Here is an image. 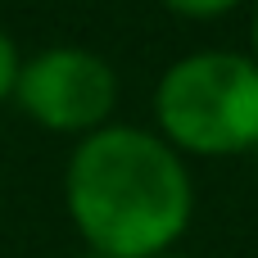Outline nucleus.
I'll return each instance as SVG.
<instances>
[{"instance_id":"39448f33","label":"nucleus","mask_w":258,"mask_h":258,"mask_svg":"<svg viewBox=\"0 0 258 258\" xmlns=\"http://www.w3.org/2000/svg\"><path fill=\"white\" fill-rule=\"evenodd\" d=\"M14 77H18V50H14V41L0 32V100L14 95Z\"/></svg>"},{"instance_id":"7ed1b4c3","label":"nucleus","mask_w":258,"mask_h":258,"mask_svg":"<svg viewBox=\"0 0 258 258\" xmlns=\"http://www.w3.org/2000/svg\"><path fill=\"white\" fill-rule=\"evenodd\" d=\"M14 100L27 118H36L50 132L91 136V132L109 127V113L118 104V73L109 68V59H100L91 50L54 45L27 63H18Z\"/></svg>"},{"instance_id":"423d86ee","label":"nucleus","mask_w":258,"mask_h":258,"mask_svg":"<svg viewBox=\"0 0 258 258\" xmlns=\"http://www.w3.org/2000/svg\"><path fill=\"white\" fill-rule=\"evenodd\" d=\"M254 50H258V9H254Z\"/></svg>"},{"instance_id":"20e7f679","label":"nucleus","mask_w":258,"mask_h":258,"mask_svg":"<svg viewBox=\"0 0 258 258\" xmlns=\"http://www.w3.org/2000/svg\"><path fill=\"white\" fill-rule=\"evenodd\" d=\"M172 14H181V18H218V14H227V9H236L240 0H163Z\"/></svg>"},{"instance_id":"6e6552de","label":"nucleus","mask_w":258,"mask_h":258,"mask_svg":"<svg viewBox=\"0 0 258 258\" xmlns=\"http://www.w3.org/2000/svg\"><path fill=\"white\" fill-rule=\"evenodd\" d=\"M159 258H186V254H159Z\"/></svg>"},{"instance_id":"f03ea898","label":"nucleus","mask_w":258,"mask_h":258,"mask_svg":"<svg viewBox=\"0 0 258 258\" xmlns=\"http://www.w3.org/2000/svg\"><path fill=\"white\" fill-rule=\"evenodd\" d=\"M154 113L177 154L227 159L258 150V59L236 50L177 59L154 91Z\"/></svg>"},{"instance_id":"0eeeda50","label":"nucleus","mask_w":258,"mask_h":258,"mask_svg":"<svg viewBox=\"0 0 258 258\" xmlns=\"http://www.w3.org/2000/svg\"><path fill=\"white\" fill-rule=\"evenodd\" d=\"M77 258H104V254H95V249H86V254H77Z\"/></svg>"},{"instance_id":"f257e3e1","label":"nucleus","mask_w":258,"mask_h":258,"mask_svg":"<svg viewBox=\"0 0 258 258\" xmlns=\"http://www.w3.org/2000/svg\"><path fill=\"white\" fill-rule=\"evenodd\" d=\"M68 213L86 249L104 258H159L190 222V172L181 154L141 127H100L68 159Z\"/></svg>"}]
</instances>
